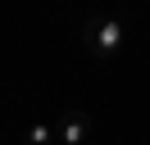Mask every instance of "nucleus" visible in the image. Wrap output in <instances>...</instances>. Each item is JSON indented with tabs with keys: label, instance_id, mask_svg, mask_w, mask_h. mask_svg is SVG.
Here are the masks:
<instances>
[{
	"label": "nucleus",
	"instance_id": "obj_1",
	"mask_svg": "<svg viewBox=\"0 0 150 145\" xmlns=\"http://www.w3.org/2000/svg\"><path fill=\"white\" fill-rule=\"evenodd\" d=\"M82 50L96 54V59H114L123 50V23L118 18H100V23L82 27Z\"/></svg>",
	"mask_w": 150,
	"mask_h": 145
},
{
	"label": "nucleus",
	"instance_id": "obj_2",
	"mask_svg": "<svg viewBox=\"0 0 150 145\" xmlns=\"http://www.w3.org/2000/svg\"><path fill=\"white\" fill-rule=\"evenodd\" d=\"M86 132H91V113L77 109V104H68L64 113H59V141H64V145H82Z\"/></svg>",
	"mask_w": 150,
	"mask_h": 145
},
{
	"label": "nucleus",
	"instance_id": "obj_3",
	"mask_svg": "<svg viewBox=\"0 0 150 145\" xmlns=\"http://www.w3.org/2000/svg\"><path fill=\"white\" fill-rule=\"evenodd\" d=\"M50 141H55V127H50V122H37L28 132V145H50Z\"/></svg>",
	"mask_w": 150,
	"mask_h": 145
}]
</instances>
